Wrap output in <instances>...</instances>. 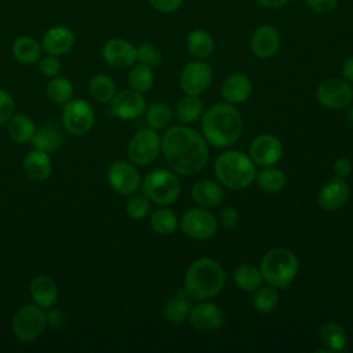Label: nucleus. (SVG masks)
Returning a JSON list of instances; mask_svg holds the SVG:
<instances>
[{
    "mask_svg": "<svg viewBox=\"0 0 353 353\" xmlns=\"http://www.w3.org/2000/svg\"><path fill=\"white\" fill-rule=\"evenodd\" d=\"M73 94H74V88L72 81L59 74L51 77L46 85L47 98L57 105L63 106L66 102H69L73 98Z\"/></svg>",
    "mask_w": 353,
    "mask_h": 353,
    "instance_id": "nucleus-35",
    "label": "nucleus"
},
{
    "mask_svg": "<svg viewBox=\"0 0 353 353\" xmlns=\"http://www.w3.org/2000/svg\"><path fill=\"white\" fill-rule=\"evenodd\" d=\"M317 102L331 110L346 109L353 102V87L345 79L330 77L316 90Z\"/></svg>",
    "mask_w": 353,
    "mask_h": 353,
    "instance_id": "nucleus-11",
    "label": "nucleus"
},
{
    "mask_svg": "<svg viewBox=\"0 0 353 353\" xmlns=\"http://www.w3.org/2000/svg\"><path fill=\"white\" fill-rule=\"evenodd\" d=\"M280 302V294L279 288L268 284L265 287H259L256 291H254L252 296V306L258 313L268 314L272 313Z\"/></svg>",
    "mask_w": 353,
    "mask_h": 353,
    "instance_id": "nucleus-39",
    "label": "nucleus"
},
{
    "mask_svg": "<svg viewBox=\"0 0 353 353\" xmlns=\"http://www.w3.org/2000/svg\"><path fill=\"white\" fill-rule=\"evenodd\" d=\"M350 197V188L346 178H330L317 193V204L324 211H336L342 208Z\"/></svg>",
    "mask_w": 353,
    "mask_h": 353,
    "instance_id": "nucleus-18",
    "label": "nucleus"
},
{
    "mask_svg": "<svg viewBox=\"0 0 353 353\" xmlns=\"http://www.w3.org/2000/svg\"><path fill=\"white\" fill-rule=\"evenodd\" d=\"M137 62L143 63L149 68H157L163 62V55L150 43H141L137 46Z\"/></svg>",
    "mask_w": 353,
    "mask_h": 353,
    "instance_id": "nucleus-41",
    "label": "nucleus"
},
{
    "mask_svg": "<svg viewBox=\"0 0 353 353\" xmlns=\"http://www.w3.org/2000/svg\"><path fill=\"white\" fill-rule=\"evenodd\" d=\"M225 313L223 310L211 299L199 301L194 306L190 307L188 323L197 331L212 332L223 327L225 324Z\"/></svg>",
    "mask_w": 353,
    "mask_h": 353,
    "instance_id": "nucleus-14",
    "label": "nucleus"
},
{
    "mask_svg": "<svg viewBox=\"0 0 353 353\" xmlns=\"http://www.w3.org/2000/svg\"><path fill=\"white\" fill-rule=\"evenodd\" d=\"M142 193L159 205L174 204L181 194V181L171 168H157L146 174L141 183Z\"/></svg>",
    "mask_w": 353,
    "mask_h": 353,
    "instance_id": "nucleus-6",
    "label": "nucleus"
},
{
    "mask_svg": "<svg viewBox=\"0 0 353 353\" xmlns=\"http://www.w3.org/2000/svg\"><path fill=\"white\" fill-rule=\"evenodd\" d=\"M7 134L15 143H30L36 124L28 114H12V117L7 121Z\"/></svg>",
    "mask_w": 353,
    "mask_h": 353,
    "instance_id": "nucleus-29",
    "label": "nucleus"
},
{
    "mask_svg": "<svg viewBox=\"0 0 353 353\" xmlns=\"http://www.w3.org/2000/svg\"><path fill=\"white\" fill-rule=\"evenodd\" d=\"M212 81V69L204 59L188 62L179 74V87L186 95L200 97Z\"/></svg>",
    "mask_w": 353,
    "mask_h": 353,
    "instance_id": "nucleus-13",
    "label": "nucleus"
},
{
    "mask_svg": "<svg viewBox=\"0 0 353 353\" xmlns=\"http://www.w3.org/2000/svg\"><path fill=\"white\" fill-rule=\"evenodd\" d=\"M319 338L328 352H342L347 346V334L342 324L325 321L319 330Z\"/></svg>",
    "mask_w": 353,
    "mask_h": 353,
    "instance_id": "nucleus-28",
    "label": "nucleus"
},
{
    "mask_svg": "<svg viewBox=\"0 0 353 353\" xmlns=\"http://www.w3.org/2000/svg\"><path fill=\"white\" fill-rule=\"evenodd\" d=\"M265 8H279L284 6L288 0H256Z\"/></svg>",
    "mask_w": 353,
    "mask_h": 353,
    "instance_id": "nucleus-50",
    "label": "nucleus"
},
{
    "mask_svg": "<svg viewBox=\"0 0 353 353\" xmlns=\"http://www.w3.org/2000/svg\"><path fill=\"white\" fill-rule=\"evenodd\" d=\"M39 70L44 77H54L58 76L61 72V61L59 57L55 55H48L46 54L39 59Z\"/></svg>",
    "mask_w": 353,
    "mask_h": 353,
    "instance_id": "nucleus-42",
    "label": "nucleus"
},
{
    "mask_svg": "<svg viewBox=\"0 0 353 353\" xmlns=\"http://www.w3.org/2000/svg\"><path fill=\"white\" fill-rule=\"evenodd\" d=\"M95 123V112L83 98H72L62 108V125L72 135L87 134Z\"/></svg>",
    "mask_w": 353,
    "mask_h": 353,
    "instance_id": "nucleus-10",
    "label": "nucleus"
},
{
    "mask_svg": "<svg viewBox=\"0 0 353 353\" xmlns=\"http://www.w3.org/2000/svg\"><path fill=\"white\" fill-rule=\"evenodd\" d=\"M161 153L174 172L192 176L205 167L210 149L201 132L181 124L164 131L161 135Z\"/></svg>",
    "mask_w": 353,
    "mask_h": 353,
    "instance_id": "nucleus-1",
    "label": "nucleus"
},
{
    "mask_svg": "<svg viewBox=\"0 0 353 353\" xmlns=\"http://www.w3.org/2000/svg\"><path fill=\"white\" fill-rule=\"evenodd\" d=\"M29 294L33 303L43 309L55 306L59 296L57 283L47 274H37L30 280Z\"/></svg>",
    "mask_w": 353,
    "mask_h": 353,
    "instance_id": "nucleus-22",
    "label": "nucleus"
},
{
    "mask_svg": "<svg viewBox=\"0 0 353 353\" xmlns=\"http://www.w3.org/2000/svg\"><path fill=\"white\" fill-rule=\"evenodd\" d=\"M252 81L245 73L229 74L221 85V98L230 105L244 103L252 94Z\"/></svg>",
    "mask_w": 353,
    "mask_h": 353,
    "instance_id": "nucleus-20",
    "label": "nucleus"
},
{
    "mask_svg": "<svg viewBox=\"0 0 353 353\" xmlns=\"http://www.w3.org/2000/svg\"><path fill=\"white\" fill-rule=\"evenodd\" d=\"M15 109V102L12 95L4 90L0 88V125L7 124V121L12 117Z\"/></svg>",
    "mask_w": 353,
    "mask_h": 353,
    "instance_id": "nucleus-43",
    "label": "nucleus"
},
{
    "mask_svg": "<svg viewBox=\"0 0 353 353\" xmlns=\"http://www.w3.org/2000/svg\"><path fill=\"white\" fill-rule=\"evenodd\" d=\"M342 74L345 80H347L349 83H353V57L345 59L342 65Z\"/></svg>",
    "mask_w": 353,
    "mask_h": 353,
    "instance_id": "nucleus-49",
    "label": "nucleus"
},
{
    "mask_svg": "<svg viewBox=\"0 0 353 353\" xmlns=\"http://www.w3.org/2000/svg\"><path fill=\"white\" fill-rule=\"evenodd\" d=\"M225 280L226 276L222 265L210 256H201L188 266L183 287L190 299L197 302L208 301L222 291Z\"/></svg>",
    "mask_w": 353,
    "mask_h": 353,
    "instance_id": "nucleus-3",
    "label": "nucleus"
},
{
    "mask_svg": "<svg viewBox=\"0 0 353 353\" xmlns=\"http://www.w3.org/2000/svg\"><path fill=\"white\" fill-rule=\"evenodd\" d=\"M346 119L350 124H353V105L347 106V112H346Z\"/></svg>",
    "mask_w": 353,
    "mask_h": 353,
    "instance_id": "nucleus-51",
    "label": "nucleus"
},
{
    "mask_svg": "<svg viewBox=\"0 0 353 353\" xmlns=\"http://www.w3.org/2000/svg\"><path fill=\"white\" fill-rule=\"evenodd\" d=\"M280 33L273 25H261L252 33L250 47L256 58L268 59L277 54L280 48Z\"/></svg>",
    "mask_w": 353,
    "mask_h": 353,
    "instance_id": "nucleus-19",
    "label": "nucleus"
},
{
    "mask_svg": "<svg viewBox=\"0 0 353 353\" xmlns=\"http://www.w3.org/2000/svg\"><path fill=\"white\" fill-rule=\"evenodd\" d=\"M190 307V296L188 295L185 287H181L176 290L175 296L170 298L163 306V317L170 324H182L188 321Z\"/></svg>",
    "mask_w": 353,
    "mask_h": 353,
    "instance_id": "nucleus-25",
    "label": "nucleus"
},
{
    "mask_svg": "<svg viewBox=\"0 0 353 353\" xmlns=\"http://www.w3.org/2000/svg\"><path fill=\"white\" fill-rule=\"evenodd\" d=\"M11 52L18 62L23 65H32L39 62V59L43 57V47L41 43H39L32 36L22 34L12 41Z\"/></svg>",
    "mask_w": 353,
    "mask_h": 353,
    "instance_id": "nucleus-27",
    "label": "nucleus"
},
{
    "mask_svg": "<svg viewBox=\"0 0 353 353\" xmlns=\"http://www.w3.org/2000/svg\"><path fill=\"white\" fill-rule=\"evenodd\" d=\"M174 112L181 124L189 125L201 117L204 112V105L200 97L185 94L178 99Z\"/></svg>",
    "mask_w": 353,
    "mask_h": 353,
    "instance_id": "nucleus-30",
    "label": "nucleus"
},
{
    "mask_svg": "<svg viewBox=\"0 0 353 353\" xmlns=\"http://www.w3.org/2000/svg\"><path fill=\"white\" fill-rule=\"evenodd\" d=\"M22 168L30 181L43 182L51 175L52 161L48 153L33 148L25 154L22 160Z\"/></svg>",
    "mask_w": 353,
    "mask_h": 353,
    "instance_id": "nucleus-23",
    "label": "nucleus"
},
{
    "mask_svg": "<svg viewBox=\"0 0 353 353\" xmlns=\"http://www.w3.org/2000/svg\"><path fill=\"white\" fill-rule=\"evenodd\" d=\"M161 152V137L150 127L134 132L127 146V156L138 167L152 164Z\"/></svg>",
    "mask_w": 353,
    "mask_h": 353,
    "instance_id": "nucleus-8",
    "label": "nucleus"
},
{
    "mask_svg": "<svg viewBox=\"0 0 353 353\" xmlns=\"http://www.w3.org/2000/svg\"><path fill=\"white\" fill-rule=\"evenodd\" d=\"M149 225L154 233L168 236L176 230L179 226V219L174 211L167 208V205H161L150 214Z\"/></svg>",
    "mask_w": 353,
    "mask_h": 353,
    "instance_id": "nucleus-34",
    "label": "nucleus"
},
{
    "mask_svg": "<svg viewBox=\"0 0 353 353\" xmlns=\"http://www.w3.org/2000/svg\"><path fill=\"white\" fill-rule=\"evenodd\" d=\"M102 58L113 69H130L137 62V47L124 39L112 37L102 46Z\"/></svg>",
    "mask_w": 353,
    "mask_h": 353,
    "instance_id": "nucleus-17",
    "label": "nucleus"
},
{
    "mask_svg": "<svg viewBox=\"0 0 353 353\" xmlns=\"http://www.w3.org/2000/svg\"><path fill=\"white\" fill-rule=\"evenodd\" d=\"M109 186L121 196H130L135 193L142 183L141 172L138 167L125 160L113 161L106 172Z\"/></svg>",
    "mask_w": 353,
    "mask_h": 353,
    "instance_id": "nucleus-12",
    "label": "nucleus"
},
{
    "mask_svg": "<svg viewBox=\"0 0 353 353\" xmlns=\"http://www.w3.org/2000/svg\"><path fill=\"white\" fill-rule=\"evenodd\" d=\"M88 91L91 97L99 103H109L116 95V83L105 73H99L91 77L88 83Z\"/></svg>",
    "mask_w": 353,
    "mask_h": 353,
    "instance_id": "nucleus-36",
    "label": "nucleus"
},
{
    "mask_svg": "<svg viewBox=\"0 0 353 353\" xmlns=\"http://www.w3.org/2000/svg\"><path fill=\"white\" fill-rule=\"evenodd\" d=\"M62 142H63V135L61 128L58 127V124H54L51 121L36 128L34 135L30 141L34 149L43 150L48 154L57 152L62 146Z\"/></svg>",
    "mask_w": 353,
    "mask_h": 353,
    "instance_id": "nucleus-26",
    "label": "nucleus"
},
{
    "mask_svg": "<svg viewBox=\"0 0 353 353\" xmlns=\"http://www.w3.org/2000/svg\"><path fill=\"white\" fill-rule=\"evenodd\" d=\"M152 201L143 193H132L125 201V212L134 221L145 219L150 214Z\"/></svg>",
    "mask_w": 353,
    "mask_h": 353,
    "instance_id": "nucleus-40",
    "label": "nucleus"
},
{
    "mask_svg": "<svg viewBox=\"0 0 353 353\" xmlns=\"http://www.w3.org/2000/svg\"><path fill=\"white\" fill-rule=\"evenodd\" d=\"M128 85L130 88H132L134 91H138L141 94L149 92L153 87L154 83V74H153V69L135 62L130 69H128Z\"/></svg>",
    "mask_w": 353,
    "mask_h": 353,
    "instance_id": "nucleus-37",
    "label": "nucleus"
},
{
    "mask_svg": "<svg viewBox=\"0 0 353 353\" xmlns=\"http://www.w3.org/2000/svg\"><path fill=\"white\" fill-rule=\"evenodd\" d=\"M310 10L319 14H327L336 8L338 0H306Z\"/></svg>",
    "mask_w": 353,
    "mask_h": 353,
    "instance_id": "nucleus-46",
    "label": "nucleus"
},
{
    "mask_svg": "<svg viewBox=\"0 0 353 353\" xmlns=\"http://www.w3.org/2000/svg\"><path fill=\"white\" fill-rule=\"evenodd\" d=\"M201 134L215 148H228L237 142L243 132L240 112L228 102H218L203 112Z\"/></svg>",
    "mask_w": 353,
    "mask_h": 353,
    "instance_id": "nucleus-2",
    "label": "nucleus"
},
{
    "mask_svg": "<svg viewBox=\"0 0 353 353\" xmlns=\"http://www.w3.org/2000/svg\"><path fill=\"white\" fill-rule=\"evenodd\" d=\"M240 222V214L233 205H223L218 215V223L225 229H234Z\"/></svg>",
    "mask_w": 353,
    "mask_h": 353,
    "instance_id": "nucleus-44",
    "label": "nucleus"
},
{
    "mask_svg": "<svg viewBox=\"0 0 353 353\" xmlns=\"http://www.w3.org/2000/svg\"><path fill=\"white\" fill-rule=\"evenodd\" d=\"M255 181L263 192L268 193H277L284 189L287 183V176L285 172L274 165H268L262 167L261 171H256Z\"/></svg>",
    "mask_w": 353,
    "mask_h": 353,
    "instance_id": "nucleus-33",
    "label": "nucleus"
},
{
    "mask_svg": "<svg viewBox=\"0 0 353 353\" xmlns=\"http://www.w3.org/2000/svg\"><path fill=\"white\" fill-rule=\"evenodd\" d=\"M233 283L245 292H254L263 284L259 268L250 263H240L233 270Z\"/></svg>",
    "mask_w": 353,
    "mask_h": 353,
    "instance_id": "nucleus-31",
    "label": "nucleus"
},
{
    "mask_svg": "<svg viewBox=\"0 0 353 353\" xmlns=\"http://www.w3.org/2000/svg\"><path fill=\"white\" fill-rule=\"evenodd\" d=\"M143 114H145V121L148 127L159 131L165 128L171 123L172 109L168 103L156 101V102H152L149 106H146Z\"/></svg>",
    "mask_w": 353,
    "mask_h": 353,
    "instance_id": "nucleus-38",
    "label": "nucleus"
},
{
    "mask_svg": "<svg viewBox=\"0 0 353 353\" xmlns=\"http://www.w3.org/2000/svg\"><path fill=\"white\" fill-rule=\"evenodd\" d=\"M46 310L36 303H28L17 309L11 320V331L22 343L34 342L46 330Z\"/></svg>",
    "mask_w": 353,
    "mask_h": 353,
    "instance_id": "nucleus-7",
    "label": "nucleus"
},
{
    "mask_svg": "<svg viewBox=\"0 0 353 353\" xmlns=\"http://www.w3.org/2000/svg\"><path fill=\"white\" fill-rule=\"evenodd\" d=\"M148 1L154 10L160 12H172L178 10L183 3V0H148Z\"/></svg>",
    "mask_w": 353,
    "mask_h": 353,
    "instance_id": "nucleus-47",
    "label": "nucleus"
},
{
    "mask_svg": "<svg viewBox=\"0 0 353 353\" xmlns=\"http://www.w3.org/2000/svg\"><path fill=\"white\" fill-rule=\"evenodd\" d=\"M332 172L335 176L346 178L352 172V161L347 157H338L332 163Z\"/></svg>",
    "mask_w": 353,
    "mask_h": 353,
    "instance_id": "nucleus-48",
    "label": "nucleus"
},
{
    "mask_svg": "<svg viewBox=\"0 0 353 353\" xmlns=\"http://www.w3.org/2000/svg\"><path fill=\"white\" fill-rule=\"evenodd\" d=\"M218 218L204 207H194L185 211L179 219L182 233L193 240H208L218 230Z\"/></svg>",
    "mask_w": 353,
    "mask_h": 353,
    "instance_id": "nucleus-9",
    "label": "nucleus"
},
{
    "mask_svg": "<svg viewBox=\"0 0 353 353\" xmlns=\"http://www.w3.org/2000/svg\"><path fill=\"white\" fill-rule=\"evenodd\" d=\"M299 268L296 254L284 247L266 251L259 263L263 281L276 288H287L298 276Z\"/></svg>",
    "mask_w": 353,
    "mask_h": 353,
    "instance_id": "nucleus-5",
    "label": "nucleus"
},
{
    "mask_svg": "<svg viewBox=\"0 0 353 353\" xmlns=\"http://www.w3.org/2000/svg\"><path fill=\"white\" fill-rule=\"evenodd\" d=\"M46 317H47V325L54 330H61L66 323L65 312L55 306L48 307V310L46 312Z\"/></svg>",
    "mask_w": 353,
    "mask_h": 353,
    "instance_id": "nucleus-45",
    "label": "nucleus"
},
{
    "mask_svg": "<svg viewBox=\"0 0 353 353\" xmlns=\"http://www.w3.org/2000/svg\"><path fill=\"white\" fill-rule=\"evenodd\" d=\"M283 143L273 134H261L251 141L248 156L259 167L277 164L283 157Z\"/></svg>",
    "mask_w": 353,
    "mask_h": 353,
    "instance_id": "nucleus-15",
    "label": "nucleus"
},
{
    "mask_svg": "<svg viewBox=\"0 0 353 353\" xmlns=\"http://www.w3.org/2000/svg\"><path fill=\"white\" fill-rule=\"evenodd\" d=\"M214 174L223 188L244 190L255 181L256 165L244 152L228 149L215 159Z\"/></svg>",
    "mask_w": 353,
    "mask_h": 353,
    "instance_id": "nucleus-4",
    "label": "nucleus"
},
{
    "mask_svg": "<svg viewBox=\"0 0 353 353\" xmlns=\"http://www.w3.org/2000/svg\"><path fill=\"white\" fill-rule=\"evenodd\" d=\"M109 105L112 114L121 120L138 119L145 113V109L148 106L143 94L134 91L132 88L116 92Z\"/></svg>",
    "mask_w": 353,
    "mask_h": 353,
    "instance_id": "nucleus-16",
    "label": "nucleus"
},
{
    "mask_svg": "<svg viewBox=\"0 0 353 353\" xmlns=\"http://www.w3.org/2000/svg\"><path fill=\"white\" fill-rule=\"evenodd\" d=\"M186 48L189 54L196 59H207L214 52L215 43L208 32L203 29H194L186 39Z\"/></svg>",
    "mask_w": 353,
    "mask_h": 353,
    "instance_id": "nucleus-32",
    "label": "nucleus"
},
{
    "mask_svg": "<svg viewBox=\"0 0 353 353\" xmlns=\"http://www.w3.org/2000/svg\"><path fill=\"white\" fill-rule=\"evenodd\" d=\"M74 46V33L70 28L63 25H57L50 28L43 39H41V47L43 51L48 55L61 57L68 54Z\"/></svg>",
    "mask_w": 353,
    "mask_h": 353,
    "instance_id": "nucleus-21",
    "label": "nucleus"
},
{
    "mask_svg": "<svg viewBox=\"0 0 353 353\" xmlns=\"http://www.w3.org/2000/svg\"><path fill=\"white\" fill-rule=\"evenodd\" d=\"M192 200L204 208H215L223 201V189L211 179H200L190 189Z\"/></svg>",
    "mask_w": 353,
    "mask_h": 353,
    "instance_id": "nucleus-24",
    "label": "nucleus"
}]
</instances>
